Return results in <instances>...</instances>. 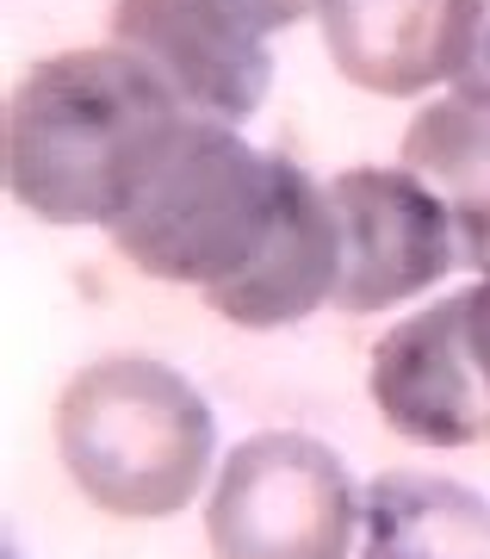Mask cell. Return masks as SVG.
I'll return each instance as SVG.
<instances>
[{
    "mask_svg": "<svg viewBox=\"0 0 490 559\" xmlns=\"http://www.w3.org/2000/svg\"><path fill=\"white\" fill-rule=\"evenodd\" d=\"M187 112L199 106L131 44L62 50L7 100V193L44 224H112Z\"/></svg>",
    "mask_w": 490,
    "mask_h": 559,
    "instance_id": "6da1fadb",
    "label": "cell"
},
{
    "mask_svg": "<svg viewBox=\"0 0 490 559\" xmlns=\"http://www.w3.org/2000/svg\"><path fill=\"white\" fill-rule=\"evenodd\" d=\"M279 193H286V156L249 150L230 119L187 112L162 138L106 230L131 267L175 286H205L212 299L261 255L279 218Z\"/></svg>",
    "mask_w": 490,
    "mask_h": 559,
    "instance_id": "7a4b0ae2",
    "label": "cell"
},
{
    "mask_svg": "<svg viewBox=\"0 0 490 559\" xmlns=\"http://www.w3.org/2000/svg\"><path fill=\"white\" fill-rule=\"evenodd\" d=\"M212 404L175 367L118 355L81 367L57 404V454L81 498L112 516H175L205 485Z\"/></svg>",
    "mask_w": 490,
    "mask_h": 559,
    "instance_id": "3957f363",
    "label": "cell"
},
{
    "mask_svg": "<svg viewBox=\"0 0 490 559\" xmlns=\"http://www.w3.org/2000/svg\"><path fill=\"white\" fill-rule=\"evenodd\" d=\"M360 498L348 466L311 436H249L217 473L212 554L217 559H348Z\"/></svg>",
    "mask_w": 490,
    "mask_h": 559,
    "instance_id": "277c9868",
    "label": "cell"
},
{
    "mask_svg": "<svg viewBox=\"0 0 490 559\" xmlns=\"http://www.w3.org/2000/svg\"><path fill=\"white\" fill-rule=\"evenodd\" d=\"M330 200L342 218V311H385L416 299L459 261L447 205L410 168H348L330 180Z\"/></svg>",
    "mask_w": 490,
    "mask_h": 559,
    "instance_id": "5b68a950",
    "label": "cell"
},
{
    "mask_svg": "<svg viewBox=\"0 0 490 559\" xmlns=\"http://www.w3.org/2000/svg\"><path fill=\"white\" fill-rule=\"evenodd\" d=\"M373 404L397 436L466 448L490 436V385L466 342V293L434 299L373 348Z\"/></svg>",
    "mask_w": 490,
    "mask_h": 559,
    "instance_id": "8992f818",
    "label": "cell"
},
{
    "mask_svg": "<svg viewBox=\"0 0 490 559\" xmlns=\"http://www.w3.org/2000/svg\"><path fill=\"white\" fill-rule=\"evenodd\" d=\"M112 38L150 57L180 87V100L212 119H249L267 100L274 57L267 38L205 0H118Z\"/></svg>",
    "mask_w": 490,
    "mask_h": 559,
    "instance_id": "52a82bcc",
    "label": "cell"
},
{
    "mask_svg": "<svg viewBox=\"0 0 490 559\" xmlns=\"http://www.w3.org/2000/svg\"><path fill=\"white\" fill-rule=\"evenodd\" d=\"M342 286V218H335L330 187H316L298 162H286V193L279 218L249 261V274H236L224 293H212L217 318L242 330H279V323L311 318L316 305H335Z\"/></svg>",
    "mask_w": 490,
    "mask_h": 559,
    "instance_id": "ba28073f",
    "label": "cell"
},
{
    "mask_svg": "<svg viewBox=\"0 0 490 559\" xmlns=\"http://www.w3.org/2000/svg\"><path fill=\"white\" fill-rule=\"evenodd\" d=\"M466 0H316L335 69L367 94H422L453 69Z\"/></svg>",
    "mask_w": 490,
    "mask_h": 559,
    "instance_id": "9c48e42d",
    "label": "cell"
},
{
    "mask_svg": "<svg viewBox=\"0 0 490 559\" xmlns=\"http://www.w3.org/2000/svg\"><path fill=\"white\" fill-rule=\"evenodd\" d=\"M404 168L447 205L459 261L490 267V106L434 100L404 131Z\"/></svg>",
    "mask_w": 490,
    "mask_h": 559,
    "instance_id": "30bf717a",
    "label": "cell"
},
{
    "mask_svg": "<svg viewBox=\"0 0 490 559\" xmlns=\"http://www.w3.org/2000/svg\"><path fill=\"white\" fill-rule=\"evenodd\" d=\"M367 559H490V503L434 473H385L367 491Z\"/></svg>",
    "mask_w": 490,
    "mask_h": 559,
    "instance_id": "8fae6325",
    "label": "cell"
},
{
    "mask_svg": "<svg viewBox=\"0 0 490 559\" xmlns=\"http://www.w3.org/2000/svg\"><path fill=\"white\" fill-rule=\"evenodd\" d=\"M453 94L471 106H490V0H466L459 20V44H453Z\"/></svg>",
    "mask_w": 490,
    "mask_h": 559,
    "instance_id": "7c38bea8",
    "label": "cell"
},
{
    "mask_svg": "<svg viewBox=\"0 0 490 559\" xmlns=\"http://www.w3.org/2000/svg\"><path fill=\"white\" fill-rule=\"evenodd\" d=\"M205 7H217V13H230V20H242L249 32H286V25H298L304 13H311L316 0H205Z\"/></svg>",
    "mask_w": 490,
    "mask_h": 559,
    "instance_id": "4fadbf2b",
    "label": "cell"
},
{
    "mask_svg": "<svg viewBox=\"0 0 490 559\" xmlns=\"http://www.w3.org/2000/svg\"><path fill=\"white\" fill-rule=\"evenodd\" d=\"M466 342H471V360H478V373H485V385H490V267L466 293Z\"/></svg>",
    "mask_w": 490,
    "mask_h": 559,
    "instance_id": "5bb4252c",
    "label": "cell"
}]
</instances>
